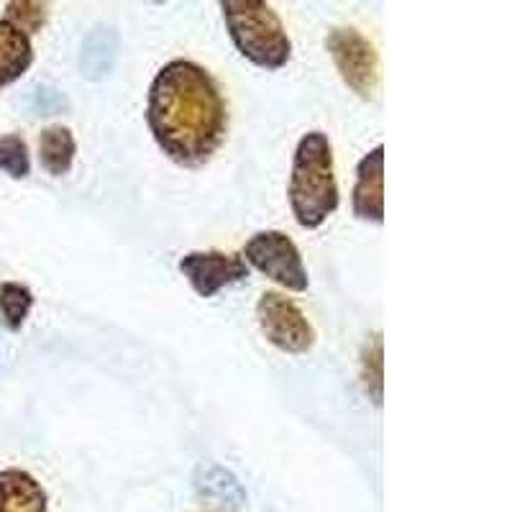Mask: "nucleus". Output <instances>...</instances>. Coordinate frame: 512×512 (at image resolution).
<instances>
[{
	"instance_id": "16",
	"label": "nucleus",
	"mask_w": 512,
	"mask_h": 512,
	"mask_svg": "<svg viewBox=\"0 0 512 512\" xmlns=\"http://www.w3.org/2000/svg\"><path fill=\"white\" fill-rule=\"evenodd\" d=\"M6 13V21H11L16 29H21L29 36L41 31V26L47 24L49 6L47 3H34V0H16V3H8Z\"/></svg>"
},
{
	"instance_id": "13",
	"label": "nucleus",
	"mask_w": 512,
	"mask_h": 512,
	"mask_svg": "<svg viewBox=\"0 0 512 512\" xmlns=\"http://www.w3.org/2000/svg\"><path fill=\"white\" fill-rule=\"evenodd\" d=\"M34 308V295L21 282H3L0 285V315L8 331H21Z\"/></svg>"
},
{
	"instance_id": "15",
	"label": "nucleus",
	"mask_w": 512,
	"mask_h": 512,
	"mask_svg": "<svg viewBox=\"0 0 512 512\" xmlns=\"http://www.w3.org/2000/svg\"><path fill=\"white\" fill-rule=\"evenodd\" d=\"M0 172L13 180H26L31 175V157L24 136L6 134L0 139Z\"/></svg>"
},
{
	"instance_id": "11",
	"label": "nucleus",
	"mask_w": 512,
	"mask_h": 512,
	"mask_svg": "<svg viewBox=\"0 0 512 512\" xmlns=\"http://www.w3.org/2000/svg\"><path fill=\"white\" fill-rule=\"evenodd\" d=\"M77 154V141L72 131L62 123L57 126H47L39 136V159L41 167L47 169L52 177L67 175L72 169Z\"/></svg>"
},
{
	"instance_id": "14",
	"label": "nucleus",
	"mask_w": 512,
	"mask_h": 512,
	"mask_svg": "<svg viewBox=\"0 0 512 512\" xmlns=\"http://www.w3.org/2000/svg\"><path fill=\"white\" fill-rule=\"evenodd\" d=\"M361 379L367 387V395L372 397L374 405H382V390H384V351H382V336H374L367 346H364V356H361Z\"/></svg>"
},
{
	"instance_id": "9",
	"label": "nucleus",
	"mask_w": 512,
	"mask_h": 512,
	"mask_svg": "<svg viewBox=\"0 0 512 512\" xmlns=\"http://www.w3.org/2000/svg\"><path fill=\"white\" fill-rule=\"evenodd\" d=\"M0 512H49L47 489L24 469L0 472Z\"/></svg>"
},
{
	"instance_id": "7",
	"label": "nucleus",
	"mask_w": 512,
	"mask_h": 512,
	"mask_svg": "<svg viewBox=\"0 0 512 512\" xmlns=\"http://www.w3.org/2000/svg\"><path fill=\"white\" fill-rule=\"evenodd\" d=\"M180 272L200 297H213L223 287L241 282L249 277V267L239 254H226V251H190L180 259Z\"/></svg>"
},
{
	"instance_id": "2",
	"label": "nucleus",
	"mask_w": 512,
	"mask_h": 512,
	"mask_svg": "<svg viewBox=\"0 0 512 512\" xmlns=\"http://www.w3.org/2000/svg\"><path fill=\"white\" fill-rule=\"evenodd\" d=\"M290 208L303 228H318L338 208V182L333 167V146L323 131H310L300 139L292 159Z\"/></svg>"
},
{
	"instance_id": "3",
	"label": "nucleus",
	"mask_w": 512,
	"mask_h": 512,
	"mask_svg": "<svg viewBox=\"0 0 512 512\" xmlns=\"http://www.w3.org/2000/svg\"><path fill=\"white\" fill-rule=\"evenodd\" d=\"M231 41L251 64L262 70H282L292 57V41L282 18L264 0H223Z\"/></svg>"
},
{
	"instance_id": "12",
	"label": "nucleus",
	"mask_w": 512,
	"mask_h": 512,
	"mask_svg": "<svg viewBox=\"0 0 512 512\" xmlns=\"http://www.w3.org/2000/svg\"><path fill=\"white\" fill-rule=\"evenodd\" d=\"M195 487H198V492L205 500H210L218 507H226V510H239L246 500L239 479L233 477L228 469H223V466L200 469L198 479H195Z\"/></svg>"
},
{
	"instance_id": "10",
	"label": "nucleus",
	"mask_w": 512,
	"mask_h": 512,
	"mask_svg": "<svg viewBox=\"0 0 512 512\" xmlns=\"http://www.w3.org/2000/svg\"><path fill=\"white\" fill-rule=\"evenodd\" d=\"M31 64H34L31 39L3 18L0 21V90L21 80L24 72H29Z\"/></svg>"
},
{
	"instance_id": "8",
	"label": "nucleus",
	"mask_w": 512,
	"mask_h": 512,
	"mask_svg": "<svg viewBox=\"0 0 512 512\" xmlns=\"http://www.w3.org/2000/svg\"><path fill=\"white\" fill-rule=\"evenodd\" d=\"M354 216L361 221H384V146L377 144L356 164V185L351 198Z\"/></svg>"
},
{
	"instance_id": "5",
	"label": "nucleus",
	"mask_w": 512,
	"mask_h": 512,
	"mask_svg": "<svg viewBox=\"0 0 512 512\" xmlns=\"http://www.w3.org/2000/svg\"><path fill=\"white\" fill-rule=\"evenodd\" d=\"M326 49L341 80L359 98H372L379 82V57L372 41L356 29H333L326 39Z\"/></svg>"
},
{
	"instance_id": "4",
	"label": "nucleus",
	"mask_w": 512,
	"mask_h": 512,
	"mask_svg": "<svg viewBox=\"0 0 512 512\" xmlns=\"http://www.w3.org/2000/svg\"><path fill=\"white\" fill-rule=\"evenodd\" d=\"M246 262L292 292L308 290V272L295 241L282 231H259L244 246Z\"/></svg>"
},
{
	"instance_id": "1",
	"label": "nucleus",
	"mask_w": 512,
	"mask_h": 512,
	"mask_svg": "<svg viewBox=\"0 0 512 512\" xmlns=\"http://www.w3.org/2000/svg\"><path fill=\"white\" fill-rule=\"evenodd\" d=\"M146 123L172 162L203 167L226 139V100L205 67L190 59H172L149 85Z\"/></svg>"
},
{
	"instance_id": "6",
	"label": "nucleus",
	"mask_w": 512,
	"mask_h": 512,
	"mask_svg": "<svg viewBox=\"0 0 512 512\" xmlns=\"http://www.w3.org/2000/svg\"><path fill=\"white\" fill-rule=\"evenodd\" d=\"M256 318L272 346L285 354H308L315 346V331L305 313L280 292H264L256 305Z\"/></svg>"
}]
</instances>
